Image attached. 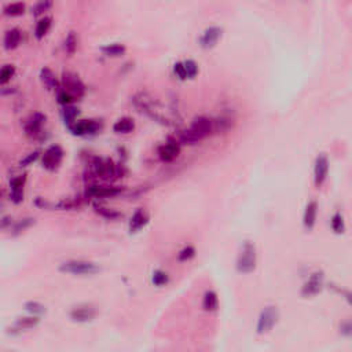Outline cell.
<instances>
[{
	"label": "cell",
	"instance_id": "1",
	"mask_svg": "<svg viewBox=\"0 0 352 352\" xmlns=\"http://www.w3.org/2000/svg\"><path fill=\"white\" fill-rule=\"evenodd\" d=\"M215 132V126H213V120L205 116H198L193 120L190 128H186L183 131H180L178 135V142L179 145H197L199 140L205 139L209 135Z\"/></svg>",
	"mask_w": 352,
	"mask_h": 352
},
{
	"label": "cell",
	"instance_id": "2",
	"mask_svg": "<svg viewBox=\"0 0 352 352\" xmlns=\"http://www.w3.org/2000/svg\"><path fill=\"white\" fill-rule=\"evenodd\" d=\"M257 263V256H256V248L252 242L246 241L239 251L238 257H237V271L241 274H251L255 271Z\"/></svg>",
	"mask_w": 352,
	"mask_h": 352
},
{
	"label": "cell",
	"instance_id": "3",
	"mask_svg": "<svg viewBox=\"0 0 352 352\" xmlns=\"http://www.w3.org/2000/svg\"><path fill=\"white\" fill-rule=\"evenodd\" d=\"M60 270L62 273L72 275H94L99 271V267L87 260H67L61 264Z\"/></svg>",
	"mask_w": 352,
	"mask_h": 352
},
{
	"label": "cell",
	"instance_id": "4",
	"mask_svg": "<svg viewBox=\"0 0 352 352\" xmlns=\"http://www.w3.org/2000/svg\"><path fill=\"white\" fill-rule=\"evenodd\" d=\"M279 318L278 308L274 306L266 307L259 315L257 319V325H256V332L257 334H267L274 329V326L277 325Z\"/></svg>",
	"mask_w": 352,
	"mask_h": 352
},
{
	"label": "cell",
	"instance_id": "5",
	"mask_svg": "<svg viewBox=\"0 0 352 352\" xmlns=\"http://www.w3.org/2000/svg\"><path fill=\"white\" fill-rule=\"evenodd\" d=\"M62 159H64V150L58 145H53L43 154V166L48 171H54L60 166Z\"/></svg>",
	"mask_w": 352,
	"mask_h": 352
},
{
	"label": "cell",
	"instance_id": "6",
	"mask_svg": "<svg viewBox=\"0 0 352 352\" xmlns=\"http://www.w3.org/2000/svg\"><path fill=\"white\" fill-rule=\"evenodd\" d=\"M329 173V160L325 154H319L315 160V165H314V182L315 186L319 187L325 183L326 178Z\"/></svg>",
	"mask_w": 352,
	"mask_h": 352
},
{
	"label": "cell",
	"instance_id": "7",
	"mask_svg": "<svg viewBox=\"0 0 352 352\" xmlns=\"http://www.w3.org/2000/svg\"><path fill=\"white\" fill-rule=\"evenodd\" d=\"M322 289H323V274L319 271V273H314L308 278V281L301 289V294L304 297H311V296H317L318 293H320Z\"/></svg>",
	"mask_w": 352,
	"mask_h": 352
},
{
	"label": "cell",
	"instance_id": "8",
	"mask_svg": "<svg viewBox=\"0 0 352 352\" xmlns=\"http://www.w3.org/2000/svg\"><path fill=\"white\" fill-rule=\"evenodd\" d=\"M69 315H70V319L74 320V322L87 323V322H91L96 317V310L93 306L83 304V306H77L72 308V311H70Z\"/></svg>",
	"mask_w": 352,
	"mask_h": 352
},
{
	"label": "cell",
	"instance_id": "9",
	"mask_svg": "<svg viewBox=\"0 0 352 352\" xmlns=\"http://www.w3.org/2000/svg\"><path fill=\"white\" fill-rule=\"evenodd\" d=\"M222 33H223V31L219 27L206 28L202 36L199 37V46L202 47V48H205V50L213 48L218 44L220 37H222Z\"/></svg>",
	"mask_w": 352,
	"mask_h": 352
},
{
	"label": "cell",
	"instance_id": "10",
	"mask_svg": "<svg viewBox=\"0 0 352 352\" xmlns=\"http://www.w3.org/2000/svg\"><path fill=\"white\" fill-rule=\"evenodd\" d=\"M69 129L73 135H91L95 133L99 129V124L94 120H81V121H76L72 126H69Z\"/></svg>",
	"mask_w": 352,
	"mask_h": 352
},
{
	"label": "cell",
	"instance_id": "11",
	"mask_svg": "<svg viewBox=\"0 0 352 352\" xmlns=\"http://www.w3.org/2000/svg\"><path fill=\"white\" fill-rule=\"evenodd\" d=\"M64 87L66 88L65 93L70 94L72 96H81L84 94V84L81 83V80L72 73L64 74Z\"/></svg>",
	"mask_w": 352,
	"mask_h": 352
},
{
	"label": "cell",
	"instance_id": "12",
	"mask_svg": "<svg viewBox=\"0 0 352 352\" xmlns=\"http://www.w3.org/2000/svg\"><path fill=\"white\" fill-rule=\"evenodd\" d=\"M180 153V145L176 139H169L162 146L159 147L160 159L165 162L173 161Z\"/></svg>",
	"mask_w": 352,
	"mask_h": 352
},
{
	"label": "cell",
	"instance_id": "13",
	"mask_svg": "<svg viewBox=\"0 0 352 352\" xmlns=\"http://www.w3.org/2000/svg\"><path fill=\"white\" fill-rule=\"evenodd\" d=\"M94 168H95V172L100 178H110L116 175V166L113 165V162L110 160H102L96 159L94 162Z\"/></svg>",
	"mask_w": 352,
	"mask_h": 352
},
{
	"label": "cell",
	"instance_id": "14",
	"mask_svg": "<svg viewBox=\"0 0 352 352\" xmlns=\"http://www.w3.org/2000/svg\"><path fill=\"white\" fill-rule=\"evenodd\" d=\"M317 216H318V204L317 201H310L303 215V224L307 230H313L317 223Z\"/></svg>",
	"mask_w": 352,
	"mask_h": 352
},
{
	"label": "cell",
	"instance_id": "15",
	"mask_svg": "<svg viewBox=\"0 0 352 352\" xmlns=\"http://www.w3.org/2000/svg\"><path fill=\"white\" fill-rule=\"evenodd\" d=\"M149 223V215L145 209H138L133 213L129 220V231L131 233H138L143 227Z\"/></svg>",
	"mask_w": 352,
	"mask_h": 352
},
{
	"label": "cell",
	"instance_id": "16",
	"mask_svg": "<svg viewBox=\"0 0 352 352\" xmlns=\"http://www.w3.org/2000/svg\"><path fill=\"white\" fill-rule=\"evenodd\" d=\"M121 193V189L119 187H102V186H93L88 189L87 194H90L91 197L95 198H109V197H116Z\"/></svg>",
	"mask_w": 352,
	"mask_h": 352
},
{
	"label": "cell",
	"instance_id": "17",
	"mask_svg": "<svg viewBox=\"0 0 352 352\" xmlns=\"http://www.w3.org/2000/svg\"><path fill=\"white\" fill-rule=\"evenodd\" d=\"M24 183H25V176H17L11 180V199L15 204H20L24 199Z\"/></svg>",
	"mask_w": 352,
	"mask_h": 352
},
{
	"label": "cell",
	"instance_id": "18",
	"mask_svg": "<svg viewBox=\"0 0 352 352\" xmlns=\"http://www.w3.org/2000/svg\"><path fill=\"white\" fill-rule=\"evenodd\" d=\"M135 129V123L131 117H123L114 123L113 131L117 133H131Z\"/></svg>",
	"mask_w": 352,
	"mask_h": 352
},
{
	"label": "cell",
	"instance_id": "19",
	"mask_svg": "<svg viewBox=\"0 0 352 352\" xmlns=\"http://www.w3.org/2000/svg\"><path fill=\"white\" fill-rule=\"evenodd\" d=\"M202 307H204V310L208 311V313L216 311L218 307H219V297H218V294L213 292V290H208V292L204 294Z\"/></svg>",
	"mask_w": 352,
	"mask_h": 352
},
{
	"label": "cell",
	"instance_id": "20",
	"mask_svg": "<svg viewBox=\"0 0 352 352\" xmlns=\"http://www.w3.org/2000/svg\"><path fill=\"white\" fill-rule=\"evenodd\" d=\"M39 323V318L37 317H25V318H20L17 319L15 325H14V329L18 330V332H22V330H29V329H33L36 327Z\"/></svg>",
	"mask_w": 352,
	"mask_h": 352
},
{
	"label": "cell",
	"instance_id": "21",
	"mask_svg": "<svg viewBox=\"0 0 352 352\" xmlns=\"http://www.w3.org/2000/svg\"><path fill=\"white\" fill-rule=\"evenodd\" d=\"M40 77H41V81H43L50 90H57L58 86H60V84H58V80H57V76H55V74L53 73V70L48 69V67L41 69Z\"/></svg>",
	"mask_w": 352,
	"mask_h": 352
},
{
	"label": "cell",
	"instance_id": "22",
	"mask_svg": "<svg viewBox=\"0 0 352 352\" xmlns=\"http://www.w3.org/2000/svg\"><path fill=\"white\" fill-rule=\"evenodd\" d=\"M21 41V32L18 29H11L8 31L4 36V47L7 50H13L15 47H18Z\"/></svg>",
	"mask_w": 352,
	"mask_h": 352
},
{
	"label": "cell",
	"instance_id": "23",
	"mask_svg": "<svg viewBox=\"0 0 352 352\" xmlns=\"http://www.w3.org/2000/svg\"><path fill=\"white\" fill-rule=\"evenodd\" d=\"M46 123V116H43V114L40 113H36L32 117V120L29 121V124H28V132L29 133H39V131L41 129V126Z\"/></svg>",
	"mask_w": 352,
	"mask_h": 352
},
{
	"label": "cell",
	"instance_id": "24",
	"mask_svg": "<svg viewBox=\"0 0 352 352\" xmlns=\"http://www.w3.org/2000/svg\"><path fill=\"white\" fill-rule=\"evenodd\" d=\"M79 109L76 106H72V105H69V106H65V109H64V112H62V117H64V121H65V124H66L67 127L72 126L73 123H76V119H77V116H79Z\"/></svg>",
	"mask_w": 352,
	"mask_h": 352
},
{
	"label": "cell",
	"instance_id": "25",
	"mask_svg": "<svg viewBox=\"0 0 352 352\" xmlns=\"http://www.w3.org/2000/svg\"><path fill=\"white\" fill-rule=\"evenodd\" d=\"M102 53L107 57H121L123 54L126 53V47L123 44H119V43L107 44V46L102 47Z\"/></svg>",
	"mask_w": 352,
	"mask_h": 352
},
{
	"label": "cell",
	"instance_id": "26",
	"mask_svg": "<svg viewBox=\"0 0 352 352\" xmlns=\"http://www.w3.org/2000/svg\"><path fill=\"white\" fill-rule=\"evenodd\" d=\"M330 226H332V230L336 234H343L346 231V223H344V218H343L341 213L337 212L333 215L332 220H330Z\"/></svg>",
	"mask_w": 352,
	"mask_h": 352
},
{
	"label": "cell",
	"instance_id": "27",
	"mask_svg": "<svg viewBox=\"0 0 352 352\" xmlns=\"http://www.w3.org/2000/svg\"><path fill=\"white\" fill-rule=\"evenodd\" d=\"M51 17H44V18H41V20L37 22V27H36V32H34V34H36V37L37 39H41V37H44L47 34V32L50 31V28H51Z\"/></svg>",
	"mask_w": 352,
	"mask_h": 352
},
{
	"label": "cell",
	"instance_id": "28",
	"mask_svg": "<svg viewBox=\"0 0 352 352\" xmlns=\"http://www.w3.org/2000/svg\"><path fill=\"white\" fill-rule=\"evenodd\" d=\"M25 310H27L28 313L31 314L32 317H37V318H39V315L46 313V307L43 306V304H40V303H37V301H29V303H27V304H25Z\"/></svg>",
	"mask_w": 352,
	"mask_h": 352
},
{
	"label": "cell",
	"instance_id": "29",
	"mask_svg": "<svg viewBox=\"0 0 352 352\" xmlns=\"http://www.w3.org/2000/svg\"><path fill=\"white\" fill-rule=\"evenodd\" d=\"M25 11V4L24 3H11L4 8V13L7 15H11V17H15V15H21L24 14Z\"/></svg>",
	"mask_w": 352,
	"mask_h": 352
},
{
	"label": "cell",
	"instance_id": "30",
	"mask_svg": "<svg viewBox=\"0 0 352 352\" xmlns=\"http://www.w3.org/2000/svg\"><path fill=\"white\" fill-rule=\"evenodd\" d=\"M183 65H185V69H186L187 79H194L198 74V65H197L195 61L187 60L183 62Z\"/></svg>",
	"mask_w": 352,
	"mask_h": 352
},
{
	"label": "cell",
	"instance_id": "31",
	"mask_svg": "<svg viewBox=\"0 0 352 352\" xmlns=\"http://www.w3.org/2000/svg\"><path fill=\"white\" fill-rule=\"evenodd\" d=\"M169 281V277L165 271H161V270H157L154 271L153 277H152V282H153L156 286H164L165 284H168Z\"/></svg>",
	"mask_w": 352,
	"mask_h": 352
},
{
	"label": "cell",
	"instance_id": "32",
	"mask_svg": "<svg viewBox=\"0 0 352 352\" xmlns=\"http://www.w3.org/2000/svg\"><path fill=\"white\" fill-rule=\"evenodd\" d=\"M194 256H195V249L193 246H186L178 253V260L179 261H189V260L193 259Z\"/></svg>",
	"mask_w": 352,
	"mask_h": 352
},
{
	"label": "cell",
	"instance_id": "33",
	"mask_svg": "<svg viewBox=\"0 0 352 352\" xmlns=\"http://www.w3.org/2000/svg\"><path fill=\"white\" fill-rule=\"evenodd\" d=\"M77 48V37L73 32L67 34L66 40H65V50L67 54H73Z\"/></svg>",
	"mask_w": 352,
	"mask_h": 352
},
{
	"label": "cell",
	"instance_id": "34",
	"mask_svg": "<svg viewBox=\"0 0 352 352\" xmlns=\"http://www.w3.org/2000/svg\"><path fill=\"white\" fill-rule=\"evenodd\" d=\"M14 72H15V69L11 65H6V66L1 67L0 69V84H4L11 79L14 76Z\"/></svg>",
	"mask_w": 352,
	"mask_h": 352
},
{
	"label": "cell",
	"instance_id": "35",
	"mask_svg": "<svg viewBox=\"0 0 352 352\" xmlns=\"http://www.w3.org/2000/svg\"><path fill=\"white\" fill-rule=\"evenodd\" d=\"M95 209H96V212L99 213L100 216H103V218H106V219L114 220V219H117V218H120V213L116 212V211H113V209L103 208V206H96Z\"/></svg>",
	"mask_w": 352,
	"mask_h": 352
},
{
	"label": "cell",
	"instance_id": "36",
	"mask_svg": "<svg viewBox=\"0 0 352 352\" xmlns=\"http://www.w3.org/2000/svg\"><path fill=\"white\" fill-rule=\"evenodd\" d=\"M51 6H53V1H39V3H36V4L32 7V13H33L34 15H39V14L47 11Z\"/></svg>",
	"mask_w": 352,
	"mask_h": 352
},
{
	"label": "cell",
	"instance_id": "37",
	"mask_svg": "<svg viewBox=\"0 0 352 352\" xmlns=\"http://www.w3.org/2000/svg\"><path fill=\"white\" fill-rule=\"evenodd\" d=\"M173 72L176 74V77H179L180 80H186L187 74H186V69H185V65L183 62H176L173 65Z\"/></svg>",
	"mask_w": 352,
	"mask_h": 352
},
{
	"label": "cell",
	"instance_id": "38",
	"mask_svg": "<svg viewBox=\"0 0 352 352\" xmlns=\"http://www.w3.org/2000/svg\"><path fill=\"white\" fill-rule=\"evenodd\" d=\"M73 100H74L73 96H72L70 94L65 93V91H62V93L58 95V102H60L61 105H64V106H69Z\"/></svg>",
	"mask_w": 352,
	"mask_h": 352
},
{
	"label": "cell",
	"instance_id": "39",
	"mask_svg": "<svg viewBox=\"0 0 352 352\" xmlns=\"http://www.w3.org/2000/svg\"><path fill=\"white\" fill-rule=\"evenodd\" d=\"M37 157H39V153H37V152H34V153H31L29 156H28L27 159L22 160V161H21V165H28V164H31V162H33V161H36V160H37Z\"/></svg>",
	"mask_w": 352,
	"mask_h": 352
},
{
	"label": "cell",
	"instance_id": "40",
	"mask_svg": "<svg viewBox=\"0 0 352 352\" xmlns=\"http://www.w3.org/2000/svg\"><path fill=\"white\" fill-rule=\"evenodd\" d=\"M343 329H344L343 333H346V334H350V333H351V325H350V323H346Z\"/></svg>",
	"mask_w": 352,
	"mask_h": 352
}]
</instances>
